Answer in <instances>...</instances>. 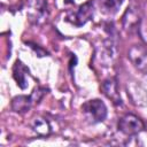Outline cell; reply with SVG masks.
Masks as SVG:
<instances>
[{
  "mask_svg": "<svg viewBox=\"0 0 147 147\" xmlns=\"http://www.w3.org/2000/svg\"><path fill=\"white\" fill-rule=\"evenodd\" d=\"M101 90L103 92V94L110 99L115 105L119 106L122 105V99H121V95L118 93V88H117V83L114 78H108L106 79L102 85H101Z\"/></svg>",
  "mask_w": 147,
  "mask_h": 147,
  "instance_id": "8992f818",
  "label": "cell"
},
{
  "mask_svg": "<svg viewBox=\"0 0 147 147\" xmlns=\"http://www.w3.org/2000/svg\"><path fill=\"white\" fill-rule=\"evenodd\" d=\"M139 85L138 86H129L127 87V95H130V98L132 99V102L138 105V106H145L147 103V94L146 91L138 94V90H139Z\"/></svg>",
  "mask_w": 147,
  "mask_h": 147,
  "instance_id": "9c48e42d",
  "label": "cell"
},
{
  "mask_svg": "<svg viewBox=\"0 0 147 147\" xmlns=\"http://www.w3.org/2000/svg\"><path fill=\"white\" fill-rule=\"evenodd\" d=\"M46 88L37 87L30 95H18L15 96L11 101V108L16 113H25L28 111L34 103L39 102V100L45 94Z\"/></svg>",
  "mask_w": 147,
  "mask_h": 147,
  "instance_id": "7a4b0ae2",
  "label": "cell"
},
{
  "mask_svg": "<svg viewBox=\"0 0 147 147\" xmlns=\"http://www.w3.org/2000/svg\"><path fill=\"white\" fill-rule=\"evenodd\" d=\"M26 75H29V69L21 62V61H16L14 67H13V77L16 80L17 85L24 90L28 87V82H26Z\"/></svg>",
  "mask_w": 147,
  "mask_h": 147,
  "instance_id": "52a82bcc",
  "label": "cell"
},
{
  "mask_svg": "<svg viewBox=\"0 0 147 147\" xmlns=\"http://www.w3.org/2000/svg\"><path fill=\"white\" fill-rule=\"evenodd\" d=\"M142 121L133 114H126L118 121V129L126 136H136L144 130Z\"/></svg>",
  "mask_w": 147,
  "mask_h": 147,
  "instance_id": "277c9868",
  "label": "cell"
},
{
  "mask_svg": "<svg viewBox=\"0 0 147 147\" xmlns=\"http://www.w3.org/2000/svg\"><path fill=\"white\" fill-rule=\"evenodd\" d=\"M131 63L142 74H147V46L142 44L133 45L127 53Z\"/></svg>",
  "mask_w": 147,
  "mask_h": 147,
  "instance_id": "5b68a950",
  "label": "cell"
},
{
  "mask_svg": "<svg viewBox=\"0 0 147 147\" xmlns=\"http://www.w3.org/2000/svg\"><path fill=\"white\" fill-rule=\"evenodd\" d=\"M32 129L39 136H48L51 133V131H52L48 121L45 119V118H41V117L34 118V121L32 123Z\"/></svg>",
  "mask_w": 147,
  "mask_h": 147,
  "instance_id": "ba28073f",
  "label": "cell"
},
{
  "mask_svg": "<svg viewBox=\"0 0 147 147\" xmlns=\"http://www.w3.org/2000/svg\"><path fill=\"white\" fill-rule=\"evenodd\" d=\"M93 11H94V1L90 0L80 5L76 10L69 11L67 14V21L76 26H82L93 17Z\"/></svg>",
  "mask_w": 147,
  "mask_h": 147,
  "instance_id": "3957f363",
  "label": "cell"
},
{
  "mask_svg": "<svg viewBox=\"0 0 147 147\" xmlns=\"http://www.w3.org/2000/svg\"><path fill=\"white\" fill-rule=\"evenodd\" d=\"M32 8V17L36 21L42 20L45 16H47V2L45 0H36Z\"/></svg>",
  "mask_w": 147,
  "mask_h": 147,
  "instance_id": "30bf717a",
  "label": "cell"
},
{
  "mask_svg": "<svg viewBox=\"0 0 147 147\" xmlns=\"http://www.w3.org/2000/svg\"><path fill=\"white\" fill-rule=\"evenodd\" d=\"M124 0H103V8L106 9L107 13L109 14H115L118 11L119 7L122 6Z\"/></svg>",
  "mask_w": 147,
  "mask_h": 147,
  "instance_id": "8fae6325",
  "label": "cell"
},
{
  "mask_svg": "<svg viewBox=\"0 0 147 147\" xmlns=\"http://www.w3.org/2000/svg\"><path fill=\"white\" fill-rule=\"evenodd\" d=\"M82 110L85 114L86 118L90 121V123L95 124L100 123L106 119L107 117V107L103 101L99 99L88 100L82 106Z\"/></svg>",
  "mask_w": 147,
  "mask_h": 147,
  "instance_id": "6da1fadb",
  "label": "cell"
}]
</instances>
